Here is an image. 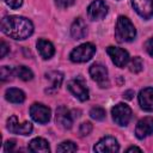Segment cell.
I'll list each match as a JSON object with an SVG mask.
<instances>
[{
	"instance_id": "6da1fadb",
	"label": "cell",
	"mask_w": 153,
	"mask_h": 153,
	"mask_svg": "<svg viewBox=\"0 0 153 153\" xmlns=\"http://www.w3.org/2000/svg\"><path fill=\"white\" fill-rule=\"evenodd\" d=\"M1 31L14 39H25L33 32V25L24 17L7 16L1 20Z\"/></svg>"
},
{
	"instance_id": "7a4b0ae2",
	"label": "cell",
	"mask_w": 153,
	"mask_h": 153,
	"mask_svg": "<svg viewBox=\"0 0 153 153\" xmlns=\"http://www.w3.org/2000/svg\"><path fill=\"white\" fill-rule=\"evenodd\" d=\"M115 36L118 42H130L135 38L136 36V30L131 22L124 17L120 16L116 23V30H115Z\"/></svg>"
},
{
	"instance_id": "3957f363",
	"label": "cell",
	"mask_w": 153,
	"mask_h": 153,
	"mask_svg": "<svg viewBox=\"0 0 153 153\" xmlns=\"http://www.w3.org/2000/svg\"><path fill=\"white\" fill-rule=\"evenodd\" d=\"M94 53H96V47L92 43H84L76 47L75 49H73L69 57L73 62H86L93 56Z\"/></svg>"
},
{
	"instance_id": "277c9868",
	"label": "cell",
	"mask_w": 153,
	"mask_h": 153,
	"mask_svg": "<svg viewBox=\"0 0 153 153\" xmlns=\"http://www.w3.org/2000/svg\"><path fill=\"white\" fill-rule=\"evenodd\" d=\"M111 114L115 123L122 127L127 126L131 118V109L123 103H118L117 105H115L111 110Z\"/></svg>"
},
{
	"instance_id": "5b68a950",
	"label": "cell",
	"mask_w": 153,
	"mask_h": 153,
	"mask_svg": "<svg viewBox=\"0 0 153 153\" xmlns=\"http://www.w3.org/2000/svg\"><path fill=\"white\" fill-rule=\"evenodd\" d=\"M90 75L100 87H106L109 85L108 69L102 63H93L90 67Z\"/></svg>"
},
{
	"instance_id": "8992f818",
	"label": "cell",
	"mask_w": 153,
	"mask_h": 153,
	"mask_svg": "<svg viewBox=\"0 0 153 153\" xmlns=\"http://www.w3.org/2000/svg\"><path fill=\"white\" fill-rule=\"evenodd\" d=\"M7 129L13 134H20V135H29L32 131V124L30 122L19 123L17 116H11L7 120Z\"/></svg>"
},
{
	"instance_id": "52a82bcc",
	"label": "cell",
	"mask_w": 153,
	"mask_h": 153,
	"mask_svg": "<svg viewBox=\"0 0 153 153\" xmlns=\"http://www.w3.org/2000/svg\"><path fill=\"white\" fill-rule=\"evenodd\" d=\"M30 115L33 121L44 124L50 120V109L43 104L35 103L30 108Z\"/></svg>"
},
{
	"instance_id": "ba28073f",
	"label": "cell",
	"mask_w": 153,
	"mask_h": 153,
	"mask_svg": "<svg viewBox=\"0 0 153 153\" xmlns=\"http://www.w3.org/2000/svg\"><path fill=\"white\" fill-rule=\"evenodd\" d=\"M106 53L111 57L112 62L120 68H123L129 61V54L124 49H121L117 47H108Z\"/></svg>"
},
{
	"instance_id": "9c48e42d",
	"label": "cell",
	"mask_w": 153,
	"mask_h": 153,
	"mask_svg": "<svg viewBox=\"0 0 153 153\" xmlns=\"http://www.w3.org/2000/svg\"><path fill=\"white\" fill-rule=\"evenodd\" d=\"M108 13V6L103 0H94L87 8V16L92 20L103 19Z\"/></svg>"
},
{
	"instance_id": "30bf717a",
	"label": "cell",
	"mask_w": 153,
	"mask_h": 153,
	"mask_svg": "<svg viewBox=\"0 0 153 153\" xmlns=\"http://www.w3.org/2000/svg\"><path fill=\"white\" fill-rule=\"evenodd\" d=\"M131 5L142 18L149 19L153 16V0H131Z\"/></svg>"
},
{
	"instance_id": "8fae6325",
	"label": "cell",
	"mask_w": 153,
	"mask_h": 153,
	"mask_svg": "<svg viewBox=\"0 0 153 153\" xmlns=\"http://www.w3.org/2000/svg\"><path fill=\"white\" fill-rule=\"evenodd\" d=\"M153 134V117H145L140 120L135 128V135L137 139H143Z\"/></svg>"
},
{
	"instance_id": "7c38bea8",
	"label": "cell",
	"mask_w": 153,
	"mask_h": 153,
	"mask_svg": "<svg viewBox=\"0 0 153 153\" xmlns=\"http://www.w3.org/2000/svg\"><path fill=\"white\" fill-rule=\"evenodd\" d=\"M67 87H68V90L72 92V94L75 96L79 100L84 102V100H86V99L88 98V91H87L86 86H85L81 81H79L78 79L71 80V81L67 84Z\"/></svg>"
},
{
	"instance_id": "4fadbf2b",
	"label": "cell",
	"mask_w": 153,
	"mask_h": 153,
	"mask_svg": "<svg viewBox=\"0 0 153 153\" xmlns=\"http://www.w3.org/2000/svg\"><path fill=\"white\" fill-rule=\"evenodd\" d=\"M93 149L96 152L104 153V152H117L120 149V147H118V143H117L115 137L105 136V137H103L102 140L98 141V143L94 146Z\"/></svg>"
},
{
	"instance_id": "5bb4252c",
	"label": "cell",
	"mask_w": 153,
	"mask_h": 153,
	"mask_svg": "<svg viewBox=\"0 0 153 153\" xmlns=\"http://www.w3.org/2000/svg\"><path fill=\"white\" fill-rule=\"evenodd\" d=\"M56 123L63 128V129H69L72 127V116L71 112L65 106H59L56 109V116H55Z\"/></svg>"
},
{
	"instance_id": "9a60e30c",
	"label": "cell",
	"mask_w": 153,
	"mask_h": 153,
	"mask_svg": "<svg viewBox=\"0 0 153 153\" xmlns=\"http://www.w3.org/2000/svg\"><path fill=\"white\" fill-rule=\"evenodd\" d=\"M140 106L146 111H153V88L146 87L139 93Z\"/></svg>"
},
{
	"instance_id": "2e32d148",
	"label": "cell",
	"mask_w": 153,
	"mask_h": 153,
	"mask_svg": "<svg viewBox=\"0 0 153 153\" xmlns=\"http://www.w3.org/2000/svg\"><path fill=\"white\" fill-rule=\"evenodd\" d=\"M86 24L85 22L81 19V18H76L72 26H71V33H72V37L75 38V39H81L86 36Z\"/></svg>"
},
{
	"instance_id": "e0dca14e",
	"label": "cell",
	"mask_w": 153,
	"mask_h": 153,
	"mask_svg": "<svg viewBox=\"0 0 153 153\" xmlns=\"http://www.w3.org/2000/svg\"><path fill=\"white\" fill-rule=\"evenodd\" d=\"M37 49H38V53L41 54V56L43 59H50L55 53L54 45L45 39H38L37 41Z\"/></svg>"
},
{
	"instance_id": "ac0fdd59",
	"label": "cell",
	"mask_w": 153,
	"mask_h": 153,
	"mask_svg": "<svg viewBox=\"0 0 153 153\" xmlns=\"http://www.w3.org/2000/svg\"><path fill=\"white\" fill-rule=\"evenodd\" d=\"M29 149L31 152H41V153H48L50 151L48 142L42 137H36L30 141Z\"/></svg>"
},
{
	"instance_id": "d6986e66",
	"label": "cell",
	"mask_w": 153,
	"mask_h": 153,
	"mask_svg": "<svg viewBox=\"0 0 153 153\" xmlns=\"http://www.w3.org/2000/svg\"><path fill=\"white\" fill-rule=\"evenodd\" d=\"M5 97H6V99H7L8 102L16 103V104L23 103L24 99H25L24 92H23L22 90H19V88H8V90L6 91V93H5Z\"/></svg>"
},
{
	"instance_id": "ffe728a7",
	"label": "cell",
	"mask_w": 153,
	"mask_h": 153,
	"mask_svg": "<svg viewBox=\"0 0 153 153\" xmlns=\"http://www.w3.org/2000/svg\"><path fill=\"white\" fill-rule=\"evenodd\" d=\"M47 79H49L50 81H51V85H50V90H47V92H51V90H56L60 85H61V82H62V79H63V75L60 73V72H56V71H54V72H49L48 74H47Z\"/></svg>"
},
{
	"instance_id": "44dd1931",
	"label": "cell",
	"mask_w": 153,
	"mask_h": 153,
	"mask_svg": "<svg viewBox=\"0 0 153 153\" xmlns=\"http://www.w3.org/2000/svg\"><path fill=\"white\" fill-rule=\"evenodd\" d=\"M16 73H17V76H18L19 79L24 80V81H29V80H31L32 76H33L32 72H31L27 67H25V66H19V67H17V68H16Z\"/></svg>"
},
{
	"instance_id": "7402d4cb",
	"label": "cell",
	"mask_w": 153,
	"mask_h": 153,
	"mask_svg": "<svg viewBox=\"0 0 153 153\" xmlns=\"http://www.w3.org/2000/svg\"><path fill=\"white\" fill-rule=\"evenodd\" d=\"M142 67H143V62L141 60V57L139 56H135L131 59L130 61V65H129V69L133 72V73H139L142 71Z\"/></svg>"
},
{
	"instance_id": "603a6c76",
	"label": "cell",
	"mask_w": 153,
	"mask_h": 153,
	"mask_svg": "<svg viewBox=\"0 0 153 153\" xmlns=\"http://www.w3.org/2000/svg\"><path fill=\"white\" fill-rule=\"evenodd\" d=\"M90 116L93 118V120H97V121H102L105 118V110L100 106H94L90 110Z\"/></svg>"
},
{
	"instance_id": "cb8c5ba5",
	"label": "cell",
	"mask_w": 153,
	"mask_h": 153,
	"mask_svg": "<svg viewBox=\"0 0 153 153\" xmlns=\"http://www.w3.org/2000/svg\"><path fill=\"white\" fill-rule=\"evenodd\" d=\"M56 151L57 152H75L76 151V146L72 141H63L60 146H57Z\"/></svg>"
},
{
	"instance_id": "d4e9b609",
	"label": "cell",
	"mask_w": 153,
	"mask_h": 153,
	"mask_svg": "<svg viewBox=\"0 0 153 153\" xmlns=\"http://www.w3.org/2000/svg\"><path fill=\"white\" fill-rule=\"evenodd\" d=\"M13 74V69L10 68L8 66H2L1 69H0V76H1V80L2 81H6V80H10L11 76Z\"/></svg>"
},
{
	"instance_id": "484cf974",
	"label": "cell",
	"mask_w": 153,
	"mask_h": 153,
	"mask_svg": "<svg viewBox=\"0 0 153 153\" xmlns=\"http://www.w3.org/2000/svg\"><path fill=\"white\" fill-rule=\"evenodd\" d=\"M92 131V124L90 122H84L80 124V128H79V133L81 136H85V135H88Z\"/></svg>"
},
{
	"instance_id": "4316f807",
	"label": "cell",
	"mask_w": 153,
	"mask_h": 153,
	"mask_svg": "<svg viewBox=\"0 0 153 153\" xmlns=\"http://www.w3.org/2000/svg\"><path fill=\"white\" fill-rule=\"evenodd\" d=\"M55 2L60 8H67V7L72 6L75 2V0H56Z\"/></svg>"
},
{
	"instance_id": "83f0119b",
	"label": "cell",
	"mask_w": 153,
	"mask_h": 153,
	"mask_svg": "<svg viewBox=\"0 0 153 153\" xmlns=\"http://www.w3.org/2000/svg\"><path fill=\"white\" fill-rule=\"evenodd\" d=\"M11 8H13V10H16V8H19L20 6H22V4H23V0H4Z\"/></svg>"
},
{
	"instance_id": "f1b7e54d",
	"label": "cell",
	"mask_w": 153,
	"mask_h": 153,
	"mask_svg": "<svg viewBox=\"0 0 153 153\" xmlns=\"http://www.w3.org/2000/svg\"><path fill=\"white\" fill-rule=\"evenodd\" d=\"M16 146V141L14 140H7L6 143H5V151L6 152H10L13 149V147Z\"/></svg>"
},
{
	"instance_id": "f546056e",
	"label": "cell",
	"mask_w": 153,
	"mask_h": 153,
	"mask_svg": "<svg viewBox=\"0 0 153 153\" xmlns=\"http://www.w3.org/2000/svg\"><path fill=\"white\" fill-rule=\"evenodd\" d=\"M0 49H1V53H0V56L1 57H5V55L7 54V51H8V45L2 41L1 42V44H0Z\"/></svg>"
},
{
	"instance_id": "4dcf8cb0",
	"label": "cell",
	"mask_w": 153,
	"mask_h": 153,
	"mask_svg": "<svg viewBox=\"0 0 153 153\" xmlns=\"http://www.w3.org/2000/svg\"><path fill=\"white\" fill-rule=\"evenodd\" d=\"M146 49H147L148 54L153 57V37L148 39V42H147V44H146Z\"/></svg>"
},
{
	"instance_id": "1f68e13d",
	"label": "cell",
	"mask_w": 153,
	"mask_h": 153,
	"mask_svg": "<svg viewBox=\"0 0 153 153\" xmlns=\"http://www.w3.org/2000/svg\"><path fill=\"white\" fill-rule=\"evenodd\" d=\"M133 96H134V91H133V90H129V91L124 92V94H123V97H124L126 99H131Z\"/></svg>"
},
{
	"instance_id": "d6a6232c",
	"label": "cell",
	"mask_w": 153,
	"mask_h": 153,
	"mask_svg": "<svg viewBox=\"0 0 153 153\" xmlns=\"http://www.w3.org/2000/svg\"><path fill=\"white\" fill-rule=\"evenodd\" d=\"M131 151H139V152H140L141 149H140L139 147H135V146H133V147H129V148L127 149V152H131Z\"/></svg>"
}]
</instances>
